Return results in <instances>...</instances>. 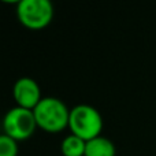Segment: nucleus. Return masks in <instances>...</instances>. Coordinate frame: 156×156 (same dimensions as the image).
Instances as JSON below:
<instances>
[{
    "label": "nucleus",
    "instance_id": "nucleus-6",
    "mask_svg": "<svg viewBox=\"0 0 156 156\" xmlns=\"http://www.w3.org/2000/svg\"><path fill=\"white\" fill-rule=\"evenodd\" d=\"M85 156H115V145L111 140L99 136L86 141Z\"/></svg>",
    "mask_w": 156,
    "mask_h": 156
},
{
    "label": "nucleus",
    "instance_id": "nucleus-5",
    "mask_svg": "<svg viewBox=\"0 0 156 156\" xmlns=\"http://www.w3.org/2000/svg\"><path fill=\"white\" fill-rule=\"evenodd\" d=\"M12 93L16 104L27 110H34V107L43 99L38 83L30 77L19 78L14 85Z\"/></svg>",
    "mask_w": 156,
    "mask_h": 156
},
{
    "label": "nucleus",
    "instance_id": "nucleus-3",
    "mask_svg": "<svg viewBox=\"0 0 156 156\" xmlns=\"http://www.w3.org/2000/svg\"><path fill=\"white\" fill-rule=\"evenodd\" d=\"M16 15L23 26L34 30L43 29L52 21L54 5L49 0H21Z\"/></svg>",
    "mask_w": 156,
    "mask_h": 156
},
{
    "label": "nucleus",
    "instance_id": "nucleus-8",
    "mask_svg": "<svg viewBox=\"0 0 156 156\" xmlns=\"http://www.w3.org/2000/svg\"><path fill=\"white\" fill-rule=\"evenodd\" d=\"M18 155V141L7 134H0V156Z\"/></svg>",
    "mask_w": 156,
    "mask_h": 156
},
{
    "label": "nucleus",
    "instance_id": "nucleus-4",
    "mask_svg": "<svg viewBox=\"0 0 156 156\" xmlns=\"http://www.w3.org/2000/svg\"><path fill=\"white\" fill-rule=\"evenodd\" d=\"M36 126H37V122H36L33 110H27L19 105L11 108L3 119L4 134L10 136L16 141L29 138L34 132Z\"/></svg>",
    "mask_w": 156,
    "mask_h": 156
},
{
    "label": "nucleus",
    "instance_id": "nucleus-1",
    "mask_svg": "<svg viewBox=\"0 0 156 156\" xmlns=\"http://www.w3.org/2000/svg\"><path fill=\"white\" fill-rule=\"evenodd\" d=\"M37 126L48 133L62 132L69 126L70 111L62 100L56 97H43L33 110Z\"/></svg>",
    "mask_w": 156,
    "mask_h": 156
},
{
    "label": "nucleus",
    "instance_id": "nucleus-2",
    "mask_svg": "<svg viewBox=\"0 0 156 156\" xmlns=\"http://www.w3.org/2000/svg\"><path fill=\"white\" fill-rule=\"evenodd\" d=\"M69 127L71 134L89 141L100 136L103 129V119L94 107L88 104H78L70 110Z\"/></svg>",
    "mask_w": 156,
    "mask_h": 156
},
{
    "label": "nucleus",
    "instance_id": "nucleus-7",
    "mask_svg": "<svg viewBox=\"0 0 156 156\" xmlns=\"http://www.w3.org/2000/svg\"><path fill=\"white\" fill-rule=\"evenodd\" d=\"M86 141L70 134L62 143V154L63 156H85Z\"/></svg>",
    "mask_w": 156,
    "mask_h": 156
}]
</instances>
